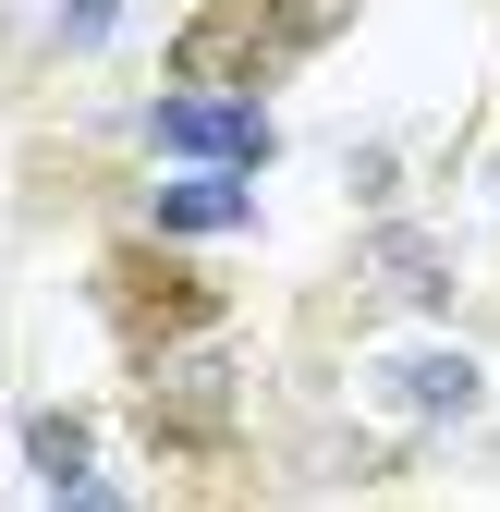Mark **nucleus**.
Listing matches in <instances>:
<instances>
[{
	"label": "nucleus",
	"instance_id": "5",
	"mask_svg": "<svg viewBox=\"0 0 500 512\" xmlns=\"http://www.w3.org/2000/svg\"><path fill=\"white\" fill-rule=\"evenodd\" d=\"M232 220H244L232 183H171V196H159V232H232Z\"/></svg>",
	"mask_w": 500,
	"mask_h": 512
},
{
	"label": "nucleus",
	"instance_id": "3",
	"mask_svg": "<svg viewBox=\"0 0 500 512\" xmlns=\"http://www.w3.org/2000/svg\"><path fill=\"white\" fill-rule=\"evenodd\" d=\"M476 391H488V378H476L464 354H403V366H391V403H403V415H440V427L476 415Z\"/></svg>",
	"mask_w": 500,
	"mask_h": 512
},
{
	"label": "nucleus",
	"instance_id": "1",
	"mask_svg": "<svg viewBox=\"0 0 500 512\" xmlns=\"http://www.w3.org/2000/svg\"><path fill=\"white\" fill-rule=\"evenodd\" d=\"M281 13H293V0H220V13L183 37V86H232V74H257V61L281 49Z\"/></svg>",
	"mask_w": 500,
	"mask_h": 512
},
{
	"label": "nucleus",
	"instance_id": "4",
	"mask_svg": "<svg viewBox=\"0 0 500 512\" xmlns=\"http://www.w3.org/2000/svg\"><path fill=\"white\" fill-rule=\"evenodd\" d=\"M25 452H37V476L74 500V512L110 500V488H98V452H86V427H74V415H37V427H25Z\"/></svg>",
	"mask_w": 500,
	"mask_h": 512
},
{
	"label": "nucleus",
	"instance_id": "6",
	"mask_svg": "<svg viewBox=\"0 0 500 512\" xmlns=\"http://www.w3.org/2000/svg\"><path fill=\"white\" fill-rule=\"evenodd\" d=\"M110 13L122 0H61V37H110Z\"/></svg>",
	"mask_w": 500,
	"mask_h": 512
},
{
	"label": "nucleus",
	"instance_id": "2",
	"mask_svg": "<svg viewBox=\"0 0 500 512\" xmlns=\"http://www.w3.org/2000/svg\"><path fill=\"white\" fill-rule=\"evenodd\" d=\"M159 147H183V159H269V122L257 110H244V98H196V86H183V98H159Z\"/></svg>",
	"mask_w": 500,
	"mask_h": 512
}]
</instances>
